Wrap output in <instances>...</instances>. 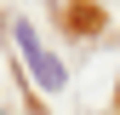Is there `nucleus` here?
Wrapping results in <instances>:
<instances>
[{
  "mask_svg": "<svg viewBox=\"0 0 120 115\" xmlns=\"http://www.w3.org/2000/svg\"><path fill=\"white\" fill-rule=\"evenodd\" d=\"M17 46H23V63H29V75L46 86V92H57V86H63V69L52 63V52L34 40V29H29V23H17Z\"/></svg>",
  "mask_w": 120,
  "mask_h": 115,
  "instance_id": "1",
  "label": "nucleus"
}]
</instances>
